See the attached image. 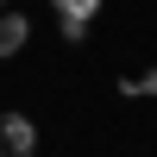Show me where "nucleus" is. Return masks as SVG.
Wrapping results in <instances>:
<instances>
[{"instance_id": "obj_1", "label": "nucleus", "mask_w": 157, "mask_h": 157, "mask_svg": "<svg viewBox=\"0 0 157 157\" xmlns=\"http://www.w3.org/2000/svg\"><path fill=\"white\" fill-rule=\"evenodd\" d=\"M38 145V126L25 113H0V157H32Z\"/></svg>"}, {"instance_id": "obj_2", "label": "nucleus", "mask_w": 157, "mask_h": 157, "mask_svg": "<svg viewBox=\"0 0 157 157\" xmlns=\"http://www.w3.org/2000/svg\"><path fill=\"white\" fill-rule=\"evenodd\" d=\"M25 38H32V25H25L19 13H0V57H13V50H19Z\"/></svg>"}, {"instance_id": "obj_3", "label": "nucleus", "mask_w": 157, "mask_h": 157, "mask_svg": "<svg viewBox=\"0 0 157 157\" xmlns=\"http://www.w3.org/2000/svg\"><path fill=\"white\" fill-rule=\"evenodd\" d=\"M57 25H63L69 44H82V38H88V13H57Z\"/></svg>"}, {"instance_id": "obj_4", "label": "nucleus", "mask_w": 157, "mask_h": 157, "mask_svg": "<svg viewBox=\"0 0 157 157\" xmlns=\"http://www.w3.org/2000/svg\"><path fill=\"white\" fill-rule=\"evenodd\" d=\"M126 94H157V69H145V75H126Z\"/></svg>"}, {"instance_id": "obj_5", "label": "nucleus", "mask_w": 157, "mask_h": 157, "mask_svg": "<svg viewBox=\"0 0 157 157\" xmlns=\"http://www.w3.org/2000/svg\"><path fill=\"white\" fill-rule=\"evenodd\" d=\"M50 6H57V13H94L101 0H50Z\"/></svg>"}, {"instance_id": "obj_6", "label": "nucleus", "mask_w": 157, "mask_h": 157, "mask_svg": "<svg viewBox=\"0 0 157 157\" xmlns=\"http://www.w3.org/2000/svg\"><path fill=\"white\" fill-rule=\"evenodd\" d=\"M0 6H6V0H0Z\"/></svg>"}]
</instances>
